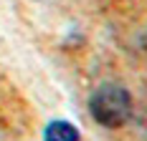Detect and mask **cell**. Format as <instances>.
Here are the masks:
<instances>
[{
    "mask_svg": "<svg viewBox=\"0 0 147 141\" xmlns=\"http://www.w3.org/2000/svg\"><path fill=\"white\" fill-rule=\"evenodd\" d=\"M89 111L96 124L107 128H119L132 118V96L122 86L104 83L94 91V96L89 101Z\"/></svg>",
    "mask_w": 147,
    "mask_h": 141,
    "instance_id": "cell-1",
    "label": "cell"
},
{
    "mask_svg": "<svg viewBox=\"0 0 147 141\" xmlns=\"http://www.w3.org/2000/svg\"><path fill=\"white\" fill-rule=\"evenodd\" d=\"M46 141H79V128L71 126L69 121H53L46 126L43 134Z\"/></svg>",
    "mask_w": 147,
    "mask_h": 141,
    "instance_id": "cell-2",
    "label": "cell"
},
{
    "mask_svg": "<svg viewBox=\"0 0 147 141\" xmlns=\"http://www.w3.org/2000/svg\"><path fill=\"white\" fill-rule=\"evenodd\" d=\"M142 48H145V53H147V35H145V41H142Z\"/></svg>",
    "mask_w": 147,
    "mask_h": 141,
    "instance_id": "cell-3",
    "label": "cell"
}]
</instances>
